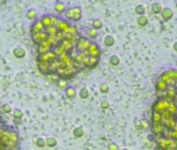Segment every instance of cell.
Segmentation results:
<instances>
[{"label":"cell","instance_id":"obj_1","mask_svg":"<svg viewBox=\"0 0 177 150\" xmlns=\"http://www.w3.org/2000/svg\"><path fill=\"white\" fill-rule=\"evenodd\" d=\"M81 15H82V11L79 6L72 7L66 11V17L73 21H79L81 19Z\"/></svg>","mask_w":177,"mask_h":150},{"label":"cell","instance_id":"obj_2","mask_svg":"<svg viewBox=\"0 0 177 150\" xmlns=\"http://www.w3.org/2000/svg\"><path fill=\"white\" fill-rule=\"evenodd\" d=\"M171 104V101L167 99H163L161 98L159 100H157L156 103L153 105V111H157V113H163V111H168L169 109V106Z\"/></svg>","mask_w":177,"mask_h":150},{"label":"cell","instance_id":"obj_3","mask_svg":"<svg viewBox=\"0 0 177 150\" xmlns=\"http://www.w3.org/2000/svg\"><path fill=\"white\" fill-rule=\"evenodd\" d=\"M56 59H58V57L53 53V51H48V52L43 53V54H39V56H38L39 63H48V64H50V63L55 61Z\"/></svg>","mask_w":177,"mask_h":150},{"label":"cell","instance_id":"obj_4","mask_svg":"<svg viewBox=\"0 0 177 150\" xmlns=\"http://www.w3.org/2000/svg\"><path fill=\"white\" fill-rule=\"evenodd\" d=\"M91 43H92V42H91L89 39H85V38L81 36V38H79V39L77 40V43H76V45H75V48L78 50V52H85V50L89 48V46L91 45Z\"/></svg>","mask_w":177,"mask_h":150},{"label":"cell","instance_id":"obj_5","mask_svg":"<svg viewBox=\"0 0 177 150\" xmlns=\"http://www.w3.org/2000/svg\"><path fill=\"white\" fill-rule=\"evenodd\" d=\"M85 53H87L89 56H93V57H97L99 59L100 57V49H99L98 45L96 43H91V45L89 46L87 50H85Z\"/></svg>","mask_w":177,"mask_h":150},{"label":"cell","instance_id":"obj_6","mask_svg":"<svg viewBox=\"0 0 177 150\" xmlns=\"http://www.w3.org/2000/svg\"><path fill=\"white\" fill-rule=\"evenodd\" d=\"M31 36H32V41H33V43L40 45V44L43 43L44 41H46V39L48 38V34H47V32L44 30V31L38 32V34H32Z\"/></svg>","mask_w":177,"mask_h":150},{"label":"cell","instance_id":"obj_7","mask_svg":"<svg viewBox=\"0 0 177 150\" xmlns=\"http://www.w3.org/2000/svg\"><path fill=\"white\" fill-rule=\"evenodd\" d=\"M98 63H99V59H97V57L87 56L85 61H83V66L89 69H92V68H95V67L98 65Z\"/></svg>","mask_w":177,"mask_h":150},{"label":"cell","instance_id":"obj_8","mask_svg":"<svg viewBox=\"0 0 177 150\" xmlns=\"http://www.w3.org/2000/svg\"><path fill=\"white\" fill-rule=\"evenodd\" d=\"M70 26H71V25H70L67 21H65V20H58V24L55 25V27L58 28V31L65 32V34H66V32L69 30Z\"/></svg>","mask_w":177,"mask_h":150},{"label":"cell","instance_id":"obj_9","mask_svg":"<svg viewBox=\"0 0 177 150\" xmlns=\"http://www.w3.org/2000/svg\"><path fill=\"white\" fill-rule=\"evenodd\" d=\"M44 30H45V27L43 26V24L41 23V21H37V22H35L33 24H32L30 31H31V34H38V32L44 31Z\"/></svg>","mask_w":177,"mask_h":150},{"label":"cell","instance_id":"obj_10","mask_svg":"<svg viewBox=\"0 0 177 150\" xmlns=\"http://www.w3.org/2000/svg\"><path fill=\"white\" fill-rule=\"evenodd\" d=\"M41 23L43 24V26H44L45 28L50 27V26H52V18H51V16L45 15V16L42 17Z\"/></svg>","mask_w":177,"mask_h":150},{"label":"cell","instance_id":"obj_11","mask_svg":"<svg viewBox=\"0 0 177 150\" xmlns=\"http://www.w3.org/2000/svg\"><path fill=\"white\" fill-rule=\"evenodd\" d=\"M173 11L170 9H163V11H161V17L165 21H168L172 18Z\"/></svg>","mask_w":177,"mask_h":150},{"label":"cell","instance_id":"obj_12","mask_svg":"<svg viewBox=\"0 0 177 150\" xmlns=\"http://www.w3.org/2000/svg\"><path fill=\"white\" fill-rule=\"evenodd\" d=\"M161 119H163V116H161V113H157V111H153V113H152V121H153V124H159V123H161Z\"/></svg>","mask_w":177,"mask_h":150},{"label":"cell","instance_id":"obj_13","mask_svg":"<svg viewBox=\"0 0 177 150\" xmlns=\"http://www.w3.org/2000/svg\"><path fill=\"white\" fill-rule=\"evenodd\" d=\"M26 54L25 52V50L23 49V48H21V47H18L16 48V49L14 50V55L16 57H18V59H22V57H24Z\"/></svg>","mask_w":177,"mask_h":150},{"label":"cell","instance_id":"obj_14","mask_svg":"<svg viewBox=\"0 0 177 150\" xmlns=\"http://www.w3.org/2000/svg\"><path fill=\"white\" fill-rule=\"evenodd\" d=\"M54 9L58 14H63V13L66 11V6H65V4L63 2H56V4H55L54 6Z\"/></svg>","mask_w":177,"mask_h":150},{"label":"cell","instance_id":"obj_15","mask_svg":"<svg viewBox=\"0 0 177 150\" xmlns=\"http://www.w3.org/2000/svg\"><path fill=\"white\" fill-rule=\"evenodd\" d=\"M104 44H105L106 46H113L114 44H115V38H114L113 36H110V34L106 36L105 38H104Z\"/></svg>","mask_w":177,"mask_h":150},{"label":"cell","instance_id":"obj_16","mask_svg":"<svg viewBox=\"0 0 177 150\" xmlns=\"http://www.w3.org/2000/svg\"><path fill=\"white\" fill-rule=\"evenodd\" d=\"M26 17H27L28 20H35L37 18V11H36V9H29L26 13Z\"/></svg>","mask_w":177,"mask_h":150},{"label":"cell","instance_id":"obj_17","mask_svg":"<svg viewBox=\"0 0 177 150\" xmlns=\"http://www.w3.org/2000/svg\"><path fill=\"white\" fill-rule=\"evenodd\" d=\"M138 24L140 25V26H146V25L148 24V18H147V17H145V16L139 17Z\"/></svg>","mask_w":177,"mask_h":150},{"label":"cell","instance_id":"obj_18","mask_svg":"<svg viewBox=\"0 0 177 150\" xmlns=\"http://www.w3.org/2000/svg\"><path fill=\"white\" fill-rule=\"evenodd\" d=\"M109 63L113 65V66H118V65L120 64L119 56H118V55H112L109 59Z\"/></svg>","mask_w":177,"mask_h":150},{"label":"cell","instance_id":"obj_19","mask_svg":"<svg viewBox=\"0 0 177 150\" xmlns=\"http://www.w3.org/2000/svg\"><path fill=\"white\" fill-rule=\"evenodd\" d=\"M145 6L142 4H139L136 6V13L138 15H141V16H144V14H145Z\"/></svg>","mask_w":177,"mask_h":150},{"label":"cell","instance_id":"obj_20","mask_svg":"<svg viewBox=\"0 0 177 150\" xmlns=\"http://www.w3.org/2000/svg\"><path fill=\"white\" fill-rule=\"evenodd\" d=\"M152 11L155 14H159L161 11V5L159 3H153L152 4Z\"/></svg>","mask_w":177,"mask_h":150},{"label":"cell","instance_id":"obj_21","mask_svg":"<svg viewBox=\"0 0 177 150\" xmlns=\"http://www.w3.org/2000/svg\"><path fill=\"white\" fill-rule=\"evenodd\" d=\"M46 141V145H48L49 147H54L55 145H56V140L54 139V138H48L47 140H45Z\"/></svg>","mask_w":177,"mask_h":150},{"label":"cell","instance_id":"obj_22","mask_svg":"<svg viewBox=\"0 0 177 150\" xmlns=\"http://www.w3.org/2000/svg\"><path fill=\"white\" fill-rule=\"evenodd\" d=\"M102 27V22L101 20H99V19H96V20L93 21V28L95 29H99V28Z\"/></svg>","mask_w":177,"mask_h":150},{"label":"cell","instance_id":"obj_23","mask_svg":"<svg viewBox=\"0 0 177 150\" xmlns=\"http://www.w3.org/2000/svg\"><path fill=\"white\" fill-rule=\"evenodd\" d=\"M67 97L68 98H73L74 96L76 95V92H75V90L73 89V88H68L67 89Z\"/></svg>","mask_w":177,"mask_h":150},{"label":"cell","instance_id":"obj_24","mask_svg":"<svg viewBox=\"0 0 177 150\" xmlns=\"http://www.w3.org/2000/svg\"><path fill=\"white\" fill-rule=\"evenodd\" d=\"M79 96H80L81 98H87L89 97V91H87L85 88H82V89L80 90V92H79Z\"/></svg>","mask_w":177,"mask_h":150},{"label":"cell","instance_id":"obj_25","mask_svg":"<svg viewBox=\"0 0 177 150\" xmlns=\"http://www.w3.org/2000/svg\"><path fill=\"white\" fill-rule=\"evenodd\" d=\"M108 90H109V86H108L107 84H102L101 86H100V92L103 94L107 93Z\"/></svg>","mask_w":177,"mask_h":150},{"label":"cell","instance_id":"obj_26","mask_svg":"<svg viewBox=\"0 0 177 150\" xmlns=\"http://www.w3.org/2000/svg\"><path fill=\"white\" fill-rule=\"evenodd\" d=\"M83 134V130L81 127H77L74 129V136H77V138H79V136H81Z\"/></svg>","mask_w":177,"mask_h":150},{"label":"cell","instance_id":"obj_27","mask_svg":"<svg viewBox=\"0 0 177 150\" xmlns=\"http://www.w3.org/2000/svg\"><path fill=\"white\" fill-rule=\"evenodd\" d=\"M89 36H90L91 38H93V39H95V38H97V36H98V32H97V29H95V28H91V29L89 30Z\"/></svg>","mask_w":177,"mask_h":150},{"label":"cell","instance_id":"obj_28","mask_svg":"<svg viewBox=\"0 0 177 150\" xmlns=\"http://www.w3.org/2000/svg\"><path fill=\"white\" fill-rule=\"evenodd\" d=\"M36 144H37L39 147H44V146L46 145V141H45L43 138H39V139L37 140V142H36Z\"/></svg>","mask_w":177,"mask_h":150},{"label":"cell","instance_id":"obj_29","mask_svg":"<svg viewBox=\"0 0 177 150\" xmlns=\"http://www.w3.org/2000/svg\"><path fill=\"white\" fill-rule=\"evenodd\" d=\"M22 116H23V113L20 111V109H16V111H14V117L15 118H19V119H21L22 118Z\"/></svg>","mask_w":177,"mask_h":150},{"label":"cell","instance_id":"obj_30","mask_svg":"<svg viewBox=\"0 0 177 150\" xmlns=\"http://www.w3.org/2000/svg\"><path fill=\"white\" fill-rule=\"evenodd\" d=\"M11 111H12V107L9 106V104H4L2 106V111H3V113H5V114H9Z\"/></svg>","mask_w":177,"mask_h":150},{"label":"cell","instance_id":"obj_31","mask_svg":"<svg viewBox=\"0 0 177 150\" xmlns=\"http://www.w3.org/2000/svg\"><path fill=\"white\" fill-rule=\"evenodd\" d=\"M58 86H60V89L64 90L65 88H66V80L65 79H62L58 81Z\"/></svg>","mask_w":177,"mask_h":150},{"label":"cell","instance_id":"obj_32","mask_svg":"<svg viewBox=\"0 0 177 150\" xmlns=\"http://www.w3.org/2000/svg\"><path fill=\"white\" fill-rule=\"evenodd\" d=\"M108 106H109V102H108L107 100H104V101L101 102V109H108Z\"/></svg>","mask_w":177,"mask_h":150},{"label":"cell","instance_id":"obj_33","mask_svg":"<svg viewBox=\"0 0 177 150\" xmlns=\"http://www.w3.org/2000/svg\"><path fill=\"white\" fill-rule=\"evenodd\" d=\"M108 150H118V146L116 144H110L109 147H108Z\"/></svg>","mask_w":177,"mask_h":150},{"label":"cell","instance_id":"obj_34","mask_svg":"<svg viewBox=\"0 0 177 150\" xmlns=\"http://www.w3.org/2000/svg\"><path fill=\"white\" fill-rule=\"evenodd\" d=\"M173 48H174V50H175V51H177V42L174 44V46H173Z\"/></svg>","mask_w":177,"mask_h":150},{"label":"cell","instance_id":"obj_35","mask_svg":"<svg viewBox=\"0 0 177 150\" xmlns=\"http://www.w3.org/2000/svg\"><path fill=\"white\" fill-rule=\"evenodd\" d=\"M123 150H128V149H126V148H124V149H123Z\"/></svg>","mask_w":177,"mask_h":150},{"label":"cell","instance_id":"obj_36","mask_svg":"<svg viewBox=\"0 0 177 150\" xmlns=\"http://www.w3.org/2000/svg\"><path fill=\"white\" fill-rule=\"evenodd\" d=\"M176 7H177V2H176Z\"/></svg>","mask_w":177,"mask_h":150}]
</instances>
